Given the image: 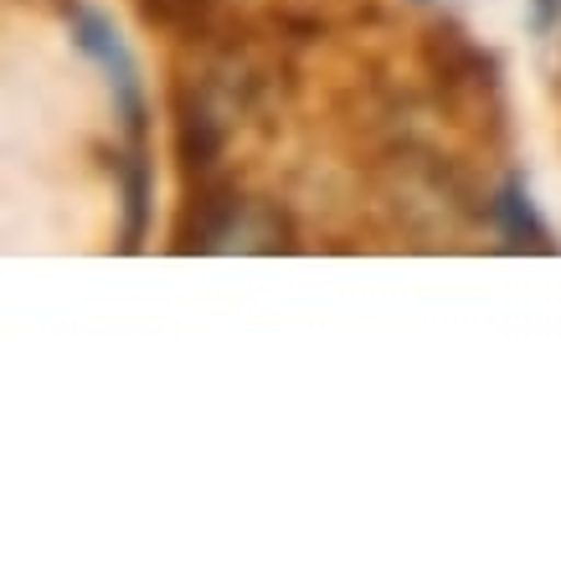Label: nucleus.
I'll use <instances>...</instances> for the list:
<instances>
[{
  "label": "nucleus",
  "mask_w": 561,
  "mask_h": 561,
  "mask_svg": "<svg viewBox=\"0 0 561 561\" xmlns=\"http://www.w3.org/2000/svg\"><path fill=\"white\" fill-rule=\"evenodd\" d=\"M78 47H83L103 72H108V88H114V99H119L124 119H129V129L139 135V119H145V103H139V78H135V62H129V51H124L119 32H114V26H108L103 16L83 11V16H78Z\"/></svg>",
  "instance_id": "obj_1"
},
{
  "label": "nucleus",
  "mask_w": 561,
  "mask_h": 561,
  "mask_svg": "<svg viewBox=\"0 0 561 561\" xmlns=\"http://www.w3.org/2000/svg\"><path fill=\"white\" fill-rule=\"evenodd\" d=\"M500 217H505V232H511L520 248H551L541 217H536V206H530V196L515 186V181L505 186V196H500Z\"/></svg>",
  "instance_id": "obj_2"
},
{
  "label": "nucleus",
  "mask_w": 561,
  "mask_h": 561,
  "mask_svg": "<svg viewBox=\"0 0 561 561\" xmlns=\"http://www.w3.org/2000/svg\"><path fill=\"white\" fill-rule=\"evenodd\" d=\"M530 21H536V32H557L561 26V0H530Z\"/></svg>",
  "instance_id": "obj_3"
}]
</instances>
